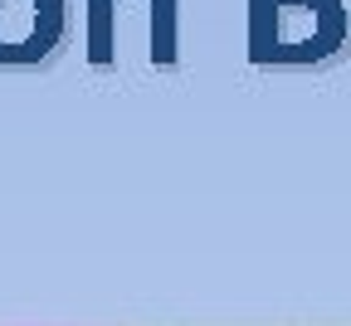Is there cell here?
<instances>
[{
    "label": "cell",
    "instance_id": "obj_1",
    "mask_svg": "<svg viewBox=\"0 0 351 326\" xmlns=\"http://www.w3.org/2000/svg\"><path fill=\"white\" fill-rule=\"evenodd\" d=\"M341 0H249L254 64H317L346 44Z\"/></svg>",
    "mask_w": 351,
    "mask_h": 326
},
{
    "label": "cell",
    "instance_id": "obj_2",
    "mask_svg": "<svg viewBox=\"0 0 351 326\" xmlns=\"http://www.w3.org/2000/svg\"><path fill=\"white\" fill-rule=\"evenodd\" d=\"M69 34V0H0V64L49 59Z\"/></svg>",
    "mask_w": 351,
    "mask_h": 326
}]
</instances>
